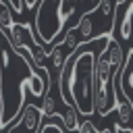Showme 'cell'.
<instances>
[{
  "label": "cell",
  "instance_id": "52a82bcc",
  "mask_svg": "<svg viewBox=\"0 0 133 133\" xmlns=\"http://www.w3.org/2000/svg\"><path fill=\"white\" fill-rule=\"evenodd\" d=\"M77 131H79V133H100L91 121H83V123H79V129H77Z\"/></svg>",
  "mask_w": 133,
  "mask_h": 133
},
{
  "label": "cell",
  "instance_id": "9c48e42d",
  "mask_svg": "<svg viewBox=\"0 0 133 133\" xmlns=\"http://www.w3.org/2000/svg\"><path fill=\"white\" fill-rule=\"evenodd\" d=\"M129 83H131V87H133V75H131V77H129Z\"/></svg>",
  "mask_w": 133,
  "mask_h": 133
},
{
  "label": "cell",
  "instance_id": "3957f363",
  "mask_svg": "<svg viewBox=\"0 0 133 133\" xmlns=\"http://www.w3.org/2000/svg\"><path fill=\"white\" fill-rule=\"evenodd\" d=\"M121 17H123V19H121V25H116V27H118V39L129 42V37H131V25H133V2L127 4L125 12H123ZM114 33H116V31H114ZM118 39H116V42H118Z\"/></svg>",
  "mask_w": 133,
  "mask_h": 133
},
{
  "label": "cell",
  "instance_id": "7a4b0ae2",
  "mask_svg": "<svg viewBox=\"0 0 133 133\" xmlns=\"http://www.w3.org/2000/svg\"><path fill=\"white\" fill-rule=\"evenodd\" d=\"M19 121H21V125H25V129H27V131L37 133V131H39V127H42V121H44L42 108H37L35 104H27V106H25V110H23V114L19 116Z\"/></svg>",
  "mask_w": 133,
  "mask_h": 133
},
{
  "label": "cell",
  "instance_id": "277c9868",
  "mask_svg": "<svg viewBox=\"0 0 133 133\" xmlns=\"http://www.w3.org/2000/svg\"><path fill=\"white\" fill-rule=\"evenodd\" d=\"M60 121L62 125L69 129V131H77L79 129V121H77V110L73 106H66V110L60 114Z\"/></svg>",
  "mask_w": 133,
  "mask_h": 133
},
{
  "label": "cell",
  "instance_id": "8992f818",
  "mask_svg": "<svg viewBox=\"0 0 133 133\" xmlns=\"http://www.w3.org/2000/svg\"><path fill=\"white\" fill-rule=\"evenodd\" d=\"M37 133H62V127H60L58 123H54V121H48V123H44V125L39 127Z\"/></svg>",
  "mask_w": 133,
  "mask_h": 133
},
{
  "label": "cell",
  "instance_id": "6da1fadb",
  "mask_svg": "<svg viewBox=\"0 0 133 133\" xmlns=\"http://www.w3.org/2000/svg\"><path fill=\"white\" fill-rule=\"evenodd\" d=\"M66 17L69 15H66V8L62 6V0H39L35 10V29H37L39 42L42 44L56 42Z\"/></svg>",
  "mask_w": 133,
  "mask_h": 133
},
{
  "label": "cell",
  "instance_id": "5b68a950",
  "mask_svg": "<svg viewBox=\"0 0 133 133\" xmlns=\"http://www.w3.org/2000/svg\"><path fill=\"white\" fill-rule=\"evenodd\" d=\"M42 114H44V118L46 116H54L56 114V108H54V98H52V91H48L46 96H44V100H42Z\"/></svg>",
  "mask_w": 133,
  "mask_h": 133
},
{
  "label": "cell",
  "instance_id": "ba28073f",
  "mask_svg": "<svg viewBox=\"0 0 133 133\" xmlns=\"http://www.w3.org/2000/svg\"><path fill=\"white\" fill-rule=\"evenodd\" d=\"M112 131H114V133H133L129 127L125 129V127H118V125H114V127H112Z\"/></svg>",
  "mask_w": 133,
  "mask_h": 133
}]
</instances>
